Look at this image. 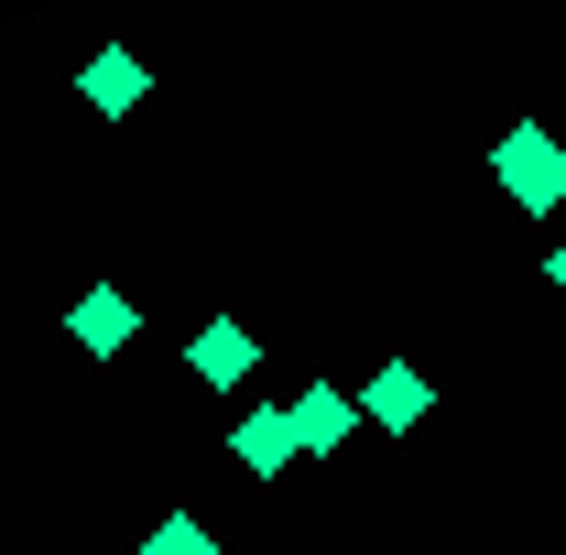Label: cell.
<instances>
[{
	"instance_id": "cell-1",
	"label": "cell",
	"mask_w": 566,
	"mask_h": 555,
	"mask_svg": "<svg viewBox=\"0 0 566 555\" xmlns=\"http://www.w3.org/2000/svg\"><path fill=\"white\" fill-rule=\"evenodd\" d=\"M491 175H501V197L523 218H556L566 208V142L545 132V121H512V132L491 142Z\"/></svg>"
},
{
	"instance_id": "cell-2",
	"label": "cell",
	"mask_w": 566,
	"mask_h": 555,
	"mask_svg": "<svg viewBox=\"0 0 566 555\" xmlns=\"http://www.w3.org/2000/svg\"><path fill=\"white\" fill-rule=\"evenodd\" d=\"M436 415V381H424L415 359H381L370 381H359V425H381V436H415Z\"/></svg>"
},
{
	"instance_id": "cell-3",
	"label": "cell",
	"mask_w": 566,
	"mask_h": 555,
	"mask_svg": "<svg viewBox=\"0 0 566 555\" xmlns=\"http://www.w3.org/2000/svg\"><path fill=\"white\" fill-rule=\"evenodd\" d=\"M66 338L87 348V359H120V348L142 338V305L120 294V283H87V294L66 305Z\"/></svg>"
},
{
	"instance_id": "cell-4",
	"label": "cell",
	"mask_w": 566,
	"mask_h": 555,
	"mask_svg": "<svg viewBox=\"0 0 566 555\" xmlns=\"http://www.w3.org/2000/svg\"><path fill=\"white\" fill-rule=\"evenodd\" d=\"M76 98H87V109H98V121H132L142 98H153V66H142L132 44H98V55H87V66H76Z\"/></svg>"
},
{
	"instance_id": "cell-5",
	"label": "cell",
	"mask_w": 566,
	"mask_h": 555,
	"mask_svg": "<svg viewBox=\"0 0 566 555\" xmlns=\"http://www.w3.org/2000/svg\"><path fill=\"white\" fill-rule=\"evenodd\" d=\"M186 370H197V381H208V392H240V381H251V370H262V338H251V327H240V316H208V327H197V338H186Z\"/></svg>"
},
{
	"instance_id": "cell-6",
	"label": "cell",
	"mask_w": 566,
	"mask_h": 555,
	"mask_svg": "<svg viewBox=\"0 0 566 555\" xmlns=\"http://www.w3.org/2000/svg\"><path fill=\"white\" fill-rule=\"evenodd\" d=\"M349 425H359V392H338V381H305V392H294V447H305V458H338Z\"/></svg>"
},
{
	"instance_id": "cell-7",
	"label": "cell",
	"mask_w": 566,
	"mask_h": 555,
	"mask_svg": "<svg viewBox=\"0 0 566 555\" xmlns=\"http://www.w3.org/2000/svg\"><path fill=\"white\" fill-rule=\"evenodd\" d=\"M229 447H240V469H251V480H283V469L305 458V447H294V404H251Z\"/></svg>"
},
{
	"instance_id": "cell-8",
	"label": "cell",
	"mask_w": 566,
	"mask_h": 555,
	"mask_svg": "<svg viewBox=\"0 0 566 555\" xmlns=\"http://www.w3.org/2000/svg\"><path fill=\"white\" fill-rule=\"evenodd\" d=\"M142 555H218V534L197 523V512H164V523L142 534Z\"/></svg>"
},
{
	"instance_id": "cell-9",
	"label": "cell",
	"mask_w": 566,
	"mask_h": 555,
	"mask_svg": "<svg viewBox=\"0 0 566 555\" xmlns=\"http://www.w3.org/2000/svg\"><path fill=\"white\" fill-rule=\"evenodd\" d=\"M545 273H556V294H566V240H556V251H545Z\"/></svg>"
}]
</instances>
